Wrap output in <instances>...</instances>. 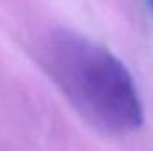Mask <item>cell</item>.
Instances as JSON below:
<instances>
[{
    "label": "cell",
    "instance_id": "1",
    "mask_svg": "<svg viewBox=\"0 0 153 151\" xmlns=\"http://www.w3.org/2000/svg\"><path fill=\"white\" fill-rule=\"evenodd\" d=\"M41 62L85 117L109 132L143 124V105L128 70L111 52L73 32L50 34Z\"/></svg>",
    "mask_w": 153,
    "mask_h": 151
},
{
    "label": "cell",
    "instance_id": "2",
    "mask_svg": "<svg viewBox=\"0 0 153 151\" xmlns=\"http://www.w3.org/2000/svg\"><path fill=\"white\" fill-rule=\"evenodd\" d=\"M148 4H150V7H152V13H153V0H148Z\"/></svg>",
    "mask_w": 153,
    "mask_h": 151
}]
</instances>
